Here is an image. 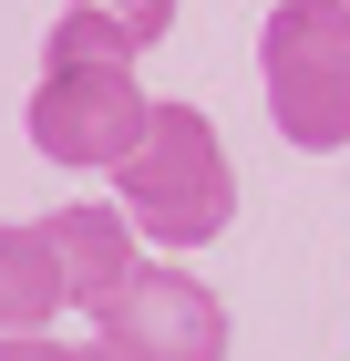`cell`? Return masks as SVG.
Masks as SVG:
<instances>
[{
	"label": "cell",
	"mask_w": 350,
	"mask_h": 361,
	"mask_svg": "<svg viewBox=\"0 0 350 361\" xmlns=\"http://www.w3.org/2000/svg\"><path fill=\"white\" fill-rule=\"evenodd\" d=\"M0 361H82V351H62L52 331H11V341H0Z\"/></svg>",
	"instance_id": "8"
},
{
	"label": "cell",
	"mask_w": 350,
	"mask_h": 361,
	"mask_svg": "<svg viewBox=\"0 0 350 361\" xmlns=\"http://www.w3.org/2000/svg\"><path fill=\"white\" fill-rule=\"evenodd\" d=\"M340 11H350V0H340Z\"/></svg>",
	"instance_id": "10"
},
{
	"label": "cell",
	"mask_w": 350,
	"mask_h": 361,
	"mask_svg": "<svg viewBox=\"0 0 350 361\" xmlns=\"http://www.w3.org/2000/svg\"><path fill=\"white\" fill-rule=\"evenodd\" d=\"M82 11H113V21H124V42H135V52H155L165 31H175V0H82Z\"/></svg>",
	"instance_id": "7"
},
{
	"label": "cell",
	"mask_w": 350,
	"mask_h": 361,
	"mask_svg": "<svg viewBox=\"0 0 350 361\" xmlns=\"http://www.w3.org/2000/svg\"><path fill=\"white\" fill-rule=\"evenodd\" d=\"M52 310H73V300H62L52 227H42V217H11V227H0V341H11V331H52Z\"/></svg>",
	"instance_id": "6"
},
{
	"label": "cell",
	"mask_w": 350,
	"mask_h": 361,
	"mask_svg": "<svg viewBox=\"0 0 350 361\" xmlns=\"http://www.w3.org/2000/svg\"><path fill=\"white\" fill-rule=\"evenodd\" d=\"M82 361H124V351H113V341H104V331H93V351H82Z\"/></svg>",
	"instance_id": "9"
},
{
	"label": "cell",
	"mask_w": 350,
	"mask_h": 361,
	"mask_svg": "<svg viewBox=\"0 0 350 361\" xmlns=\"http://www.w3.org/2000/svg\"><path fill=\"white\" fill-rule=\"evenodd\" d=\"M113 207L135 217V238L155 248H206L237 217V166H227V135H216L196 104H155L144 135L124 145L113 166Z\"/></svg>",
	"instance_id": "2"
},
{
	"label": "cell",
	"mask_w": 350,
	"mask_h": 361,
	"mask_svg": "<svg viewBox=\"0 0 350 361\" xmlns=\"http://www.w3.org/2000/svg\"><path fill=\"white\" fill-rule=\"evenodd\" d=\"M93 331H104L124 361H227V300H216L196 269L144 258V269L93 310Z\"/></svg>",
	"instance_id": "4"
},
{
	"label": "cell",
	"mask_w": 350,
	"mask_h": 361,
	"mask_svg": "<svg viewBox=\"0 0 350 361\" xmlns=\"http://www.w3.org/2000/svg\"><path fill=\"white\" fill-rule=\"evenodd\" d=\"M42 227H52V258H62V300H73V310H104L113 289H124V279L144 269V258H135V217H124L113 196L52 207Z\"/></svg>",
	"instance_id": "5"
},
{
	"label": "cell",
	"mask_w": 350,
	"mask_h": 361,
	"mask_svg": "<svg viewBox=\"0 0 350 361\" xmlns=\"http://www.w3.org/2000/svg\"><path fill=\"white\" fill-rule=\"evenodd\" d=\"M135 42H124V21L113 11H82V0H62L52 42H42V83H31L21 104V135L52 155V166H124V145L144 135V114H155V93L135 83Z\"/></svg>",
	"instance_id": "1"
},
{
	"label": "cell",
	"mask_w": 350,
	"mask_h": 361,
	"mask_svg": "<svg viewBox=\"0 0 350 361\" xmlns=\"http://www.w3.org/2000/svg\"><path fill=\"white\" fill-rule=\"evenodd\" d=\"M258 83H268V124L299 155H340L350 145V11L278 0L258 21Z\"/></svg>",
	"instance_id": "3"
}]
</instances>
